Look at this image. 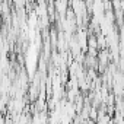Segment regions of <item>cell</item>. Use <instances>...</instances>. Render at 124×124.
I'll return each instance as SVG.
<instances>
[{
    "mask_svg": "<svg viewBox=\"0 0 124 124\" xmlns=\"http://www.w3.org/2000/svg\"><path fill=\"white\" fill-rule=\"evenodd\" d=\"M108 57H109V54H108V51H105V50H101V53L98 54V58H99V66H101V69L108 63Z\"/></svg>",
    "mask_w": 124,
    "mask_h": 124,
    "instance_id": "1",
    "label": "cell"
}]
</instances>
